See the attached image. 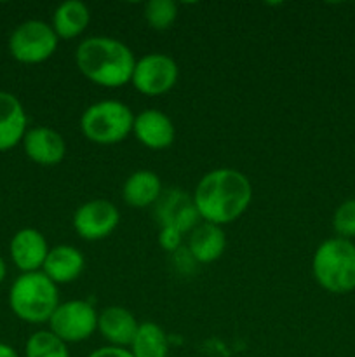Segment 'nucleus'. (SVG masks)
I'll return each mask as SVG.
<instances>
[{"label": "nucleus", "instance_id": "1", "mask_svg": "<svg viewBox=\"0 0 355 357\" xmlns=\"http://www.w3.org/2000/svg\"><path fill=\"white\" fill-rule=\"evenodd\" d=\"M191 199L202 222L223 227L239 220L249 209L253 185L240 171L218 167L198 180Z\"/></svg>", "mask_w": 355, "mask_h": 357}, {"label": "nucleus", "instance_id": "2", "mask_svg": "<svg viewBox=\"0 0 355 357\" xmlns=\"http://www.w3.org/2000/svg\"><path fill=\"white\" fill-rule=\"evenodd\" d=\"M75 65L89 82L100 87L117 89L131 84L136 56L129 45L118 38L96 35L77 45Z\"/></svg>", "mask_w": 355, "mask_h": 357}, {"label": "nucleus", "instance_id": "3", "mask_svg": "<svg viewBox=\"0 0 355 357\" xmlns=\"http://www.w3.org/2000/svg\"><path fill=\"white\" fill-rule=\"evenodd\" d=\"M59 303L58 286L42 271L21 274L9 289L10 310L28 324L49 323Z\"/></svg>", "mask_w": 355, "mask_h": 357}, {"label": "nucleus", "instance_id": "4", "mask_svg": "<svg viewBox=\"0 0 355 357\" xmlns=\"http://www.w3.org/2000/svg\"><path fill=\"white\" fill-rule=\"evenodd\" d=\"M312 274L317 284L333 295L355 289V244L333 237L320 244L312 258Z\"/></svg>", "mask_w": 355, "mask_h": 357}, {"label": "nucleus", "instance_id": "5", "mask_svg": "<svg viewBox=\"0 0 355 357\" xmlns=\"http://www.w3.org/2000/svg\"><path fill=\"white\" fill-rule=\"evenodd\" d=\"M134 114L125 103L103 100L89 105L80 115V131L94 145H117L132 135Z\"/></svg>", "mask_w": 355, "mask_h": 357}, {"label": "nucleus", "instance_id": "6", "mask_svg": "<svg viewBox=\"0 0 355 357\" xmlns=\"http://www.w3.org/2000/svg\"><path fill=\"white\" fill-rule=\"evenodd\" d=\"M59 38L52 26L40 20H28L10 33L7 47L10 56L23 65H40L54 56Z\"/></svg>", "mask_w": 355, "mask_h": 357}, {"label": "nucleus", "instance_id": "7", "mask_svg": "<svg viewBox=\"0 0 355 357\" xmlns=\"http://www.w3.org/2000/svg\"><path fill=\"white\" fill-rule=\"evenodd\" d=\"M49 331L68 344L89 340L97 331V310L87 300H68L59 303L49 319Z\"/></svg>", "mask_w": 355, "mask_h": 357}, {"label": "nucleus", "instance_id": "8", "mask_svg": "<svg viewBox=\"0 0 355 357\" xmlns=\"http://www.w3.org/2000/svg\"><path fill=\"white\" fill-rule=\"evenodd\" d=\"M180 79V66L169 54L150 52L136 59L131 84L145 96H162L169 93Z\"/></svg>", "mask_w": 355, "mask_h": 357}, {"label": "nucleus", "instance_id": "9", "mask_svg": "<svg viewBox=\"0 0 355 357\" xmlns=\"http://www.w3.org/2000/svg\"><path fill=\"white\" fill-rule=\"evenodd\" d=\"M120 223V211L113 202L106 199H93L73 213L72 225L77 236L84 241H103L115 232Z\"/></svg>", "mask_w": 355, "mask_h": 357}, {"label": "nucleus", "instance_id": "10", "mask_svg": "<svg viewBox=\"0 0 355 357\" xmlns=\"http://www.w3.org/2000/svg\"><path fill=\"white\" fill-rule=\"evenodd\" d=\"M155 218L160 227H174L181 234H190L202 222L194 199L180 188H167L155 202Z\"/></svg>", "mask_w": 355, "mask_h": 357}, {"label": "nucleus", "instance_id": "11", "mask_svg": "<svg viewBox=\"0 0 355 357\" xmlns=\"http://www.w3.org/2000/svg\"><path fill=\"white\" fill-rule=\"evenodd\" d=\"M132 135L150 150L169 149L176 139V128L169 115L157 108H145L134 115Z\"/></svg>", "mask_w": 355, "mask_h": 357}, {"label": "nucleus", "instance_id": "12", "mask_svg": "<svg viewBox=\"0 0 355 357\" xmlns=\"http://www.w3.org/2000/svg\"><path fill=\"white\" fill-rule=\"evenodd\" d=\"M49 244L44 234L37 229H21L9 243L10 260L19 268L21 274L40 272L49 253Z\"/></svg>", "mask_w": 355, "mask_h": 357}, {"label": "nucleus", "instance_id": "13", "mask_svg": "<svg viewBox=\"0 0 355 357\" xmlns=\"http://www.w3.org/2000/svg\"><path fill=\"white\" fill-rule=\"evenodd\" d=\"M21 143L28 159L38 166H58L66 157L65 138L47 126L28 129Z\"/></svg>", "mask_w": 355, "mask_h": 357}, {"label": "nucleus", "instance_id": "14", "mask_svg": "<svg viewBox=\"0 0 355 357\" xmlns=\"http://www.w3.org/2000/svg\"><path fill=\"white\" fill-rule=\"evenodd\" d=\"M139 323L125 307L111 305L97 314V331L111 347L129 349L134 340Z\"/></svg>", "mask_w": 355, "mask_h": 357}, {"label": "nucleus", "instance_id": "15", "mask_svg": "<svg viewBox=\"0 0 355 357\" xmlns=\"http://www.w3.org/2000/svg\"><path fill=\"white\" fill-rule=\"evenodd\" d=\"M28 131V117L19 98L0 91V152L13 150L23 142Z\"/></svg>", "mask_w": 355, "mask_h": 357}, {"label": "nucleus", "instance_id": "16", "mask_svg": "<svg viewBox=\"0 0 355 357\" xmlns=\"http://www.w3.org/2000/svg\"><path fill=\"white\" fill-rule=\"evenodd\" d=\"M84 268H86V258L82 251L70 244H59L49 250L42 272L56 286H59L77 281L82 275Z\"/></svg>", "mask_w": 355, "mask_h": 357}, {"label": "nucleus", "instance_id": "17", "mask_svg": "<svg viewBox=\"0 0 355 357\" xmlns=\"http://www.w3.org/2000/svg\"><path fill=\"white\" fill-rule=\"evenodd\" d=\"M188 253L195 264L209 265L219 260L226 250V236L223 227L200 222L188 236Z\"/></svg>", "mask_w": 355, "mask_h": 357}, {"label": "nucleus", "instance_id": "18", "mask_svg": "<svg viewBox=\"0 0 355 357\" xmlns=\"http://www.w3.org/2000/svg\"><path fill=\"white\" fill-rule=\"evenodd\" d=\"M162 192L164 187L160 176L148 169L134 171L122 185V197H124L125 204L136 209L155 206Z\"/></svg>", "mask_w": 355, "mask_h": 357}, {"label": "nucleus", "instance_id": "19", "mask_svg": "<svg viewBox=\"0 0 355 357\" xmlns=\"http://www.w3.org/2000/svg\"><path fill=\"white\" fill-rule=\"evenodd\" d=\"M90 23V10L80 0H66L59 3L52 13L51 26L58 38L72 40L80 37Z\"/></svg>", "mask_w": 355, "mask_h": 357}, {"label": "nucleus", "instance_id": "20", "mask_svg": "<svg viewBox=\"0 0 355 357\" xmlns=\"http://www.w3.org/2000/svg\"><path fill=\"white\" fill-rule=\"evenodd\" d=\"M129 351L134 357H169V337L160 324L145 321L139 323Z\"/></svg>", "mask_w": 355, "mask_h": 357}, {"label": "nucleus", "instance_id": "21", "mask_svg": "<svg viewBox=\"0 0 355 357\" xmlns=\"http://www.w3.org/2000/svg\"><path fill=\"white\" fill-rule=\"evenodd\" d=\"M24 357H70V351L52 331L40 330L31 333L24 344Z\"/></svg>", "mask_w": 355, "mask_h": 357}, {"label": "nucleus", "instance_id": "22", "mask_svg": "<svg viewBox=\"0 0 355 357\" xmlns=\"http://www.w3.org/2000/svg\"><path fill=\"white\" fill-rule=\"evenodd\" d=\"M143 17L155 31H166L176 23L178 6L173 0H150L143 7Z\"/></svg>", "mask_w": 355, "mask_h": 357}, {"label": "nucleus", "instance_id": "23", "mask_svg": "<svg viewBox=\"0 0 355 357\" xmlns=\"http://www.w3.org/2000/svg\"><path fill=\"white\" fill-rule=\"evenodd\" d=\"M333 229L341 239L355 237V199H348L338 206L333 215Z\"/></svg>", "mask_w": 355, "mask_h": 357}, {"label": "nucleus", "instance_id": "24", "mask_svg": "<svg viewBox=\"0 0 355 357\" xmlns=\"http://www.w3.org/2000/svg\"><path fill=\"white\" fill-rule=\"evenodd\" d=\"M183 236L180 230L174 229V227H160L159 230V246L164 251H169V253H176L178 250H181V244H183Z\"/></svg>", "mask_w": 355, "mask_h": 357}, {"label": "nucleus", "instance_id": "25", "mask_svg": "<svg viewBox=\"0 0 355 357\" xmlns=\"http://www.w3.org/2000/svg\"><path fill=\"white\" fill-rule=\"evenodd\" d=\"M87 357H134L131 354L129 349L122 347H111V345H106V347H100L94 352H90Z\"/></svg>", "mask_w": 355, "mask_h": 357}, {"label": "nucleus", "instance_id": "26", "mask_svg": "<svg viewBox=\"0 0 355 357\" xmlns=\"http://www.w3.org/2000/svg\"><path fill=\"white\" fill-rule=\"evenodd\" d=\"M0 357H19V356H17L16 349H14L13 345L0 342Z\"/></svg>", "mask_w": 355, "mask_h": 357}, {"label": "nucleus", "instance_id": "27", "mask_svg": "<svg viewBox=\"0 0 355 357\" xmlns=\"http://www.w3.org/2000/svg\"><path fill=\"white\" fill-rule=\"evenodd\" d=\"M6 275H7V265H6V261H3V258L0 257V284L3 282Z\"/></svg>", "mask_w": 355, "mask_h": 357}]
</instances>
